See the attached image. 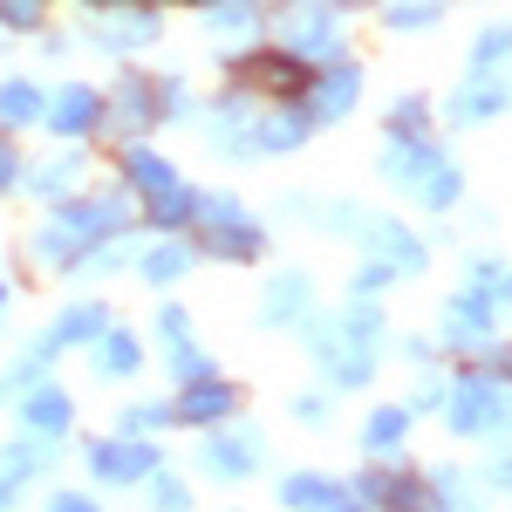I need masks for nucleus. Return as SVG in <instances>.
<instances>
[{
    "instance_id": "b1692460",
    "label": "nucleus",
    "mask_w": 512,
    "mask_h": 512,
    "mask_svg": "<svg viewBox=\"0 0 512 512\" xmlns=\"http://www.w3.org/2000/svg\"><path fill=\"white\" fill-rule=\"evenodd\" d=\"M390 21H403V28H417V21H431V0H403V7H390Z\"/></svg>"
},
{
    "instance_id": "a211bd4d",
    "label": "nucleus",
    "mask_w": 512,
    "mask_h": 512,
    "mask_svg": "<svg viewBox=\"0 0 512 512\" xmlns=\"http://www.w3.org/2000/svg\"><path fill=\"white\" fill-rule=\"evenodd\" d=\"M280 499H287V506H328V485H321V478H294Z\"/></svg>"
},
{
    "instance_id": "39448f33",
    "label": "nucleus",
    "mask_w": 512,
    "mask_h": 512,
    "mask_svg": "<svg viewBox=\"0 0 512 512\" xmlns=\"http://www.w3.org/2000/svg\"><path fill=\"white\" fill-rule=\"evenodd\" d=\"M233 410V390H219V383H198L185 403H178V417H198V424H212V417H226Z\"/></svg>"
},
{
    "instance_id": "ddd939ff",
    "label": "nucleus",
    "mask_w": 512,
    "mask_h": 512,
    "mask_svg": "<svg viewBox=\"0 0 512 512\" xmlns=\"http://www.w3.org/2000/svg\"><path fill=\"white\" fill-rule=\"evenodd\" d=\"M130 171H137V185H151V192H171V185H178V178H171L151 151H130Z\"/></svg>"
},
{
    "instance_id": "393cba45",
    "label": "nucleus",
    "mask_w": 512,
    "mask_h": 512,
    "mask_svg": "<svg viewBox=\"0 0 512 512\" xmlns=\"http://www.w3.org/2000/svg\"><path fill=\"white\" fill-rule=\"evenodd\" d=\"M62 178H76V158H55V164H48V171H41V192H55Z\"/></svg>"
},
{
    "instance_id": "a878e982",
    "label": "nucleus",
    "mask_w": 512,
    "mask_h": 512,
    "mask_svg": "<svg viewBox=\"0 0 512 512\" xmlns=\"http://www.w3.org/2000/svg\"><path fill=\"white\" fill-rule=\"evenodd\" d=\"M0 14L7 21H35V0H0Z\"/></svg>"
},
{
    "instance_id": "7ed1b4c3",
    "label": "nucleus",
    "mask_w": 512,
    "mask_h": 512,
    "mask_svg": "<svg viewBox=\"0 0 512 512\" xmlns=\"http://www.w3.org/2000/svg\"><path fill=\"white\" fill-rule=\"evenodd\" d=\"M158 458L144 451V444H96V472L103 478H137V472H151Z\"/></svg>"
},
{
    "instance_id": "dca6fc26",
    "label": "nucleus",
    "mask_w": 512,
    "mask_h": 512,
    "mask_svg": "<svg viewBox=\"0 0 512 512\" xmlns=\"http://www.w3.org/2000/svg\"><path fill=\"white\" fill-rule=\"evenodd\" d=\"M144 117H151V103H144V82H130V89L117 96V123H130V130H137Z\"/></svg>"
},
{
    "instance_id": "f257e3e1",
    "label": "nucleus",
    "mask_w": 512,
    "mask_h": 512,
    "mask_svg": "<svg viewBox=\"0 0 512 512\" xmlns=\"http://www.w3.org/2000/svg\"><path fill=\"white\" fill-rule=\"evenodd\" d=\"M349 328H355V335H376V315H369V308H355ZM321 349H328V376H335V383H362V376H369V355L342 349V328H321Z\"/></svg>"
},
{
    "instance_id": "f03ea898",
    "label": "nucleus",
    "mask_w": 512,
    "mask_h": 512,
    "mask_svg": "<svg viewBox=\"0 0 512 512\" xmlns=\"http://www.w3.org/2000/svg\"><path fill=\"white\" fill-rule=\"evenodd\" d=\"M205 226H212L219 246H239V253H253V246H260V233L246 226V212H239V205H205Z\"/></svg>"
},
{
    "instance_id": "4be33fe9",
    "label": "nucleus",
    "mask_w": 512,
    "mask_h": 512,
    "mask_svg": "<svg viewBox=\"0 0 512 512\" xmlns=\"http://www.w3.org/2000/svg\"><path fill=\"white\" fill-rule=\"evenodd\" d=\"M212 21H219V28H246V21H253V7H246V0H219V7H212Z\"/></svg>"
},
{
    "instance_id": "5701e85b",
    "label": "nucleus",
    "mask_w": 512,
    "mask_h": 512,
    "mask_svg": "<svg viewBox=\"0 0 512 512\" xmlns=\"http://www.w3.org/2000/svg\"><path fill=\"white\" fill-rule=\"evenodd\" d=\"M301 294H308V280H280V287H274V315H294Z\"/></svg>"
},
{
    "instance_id": "c85d7f7f",
    "label": "nucleus",
    "mask_w": 512,
    "mask_h": 512,
    "mask_svg": "<svg viewBox=\"0 0 512 512\" xmlns=\"http://www.w3.org/2000/svg\"><path fill=\"white\" fill-rule=\"evenodd\" d=\"M328 512H355V506H328Z\"/></svg>"
},
{
    "instance_id": "0eeeda50",
    "label": "nucleus",
    "mask_w": 512,
    "mask_h": 512,
    "mask_svg": "<svg viewBox=\"0 0 512 512\" xmlns=\"http://www.w3.org/2000/svg\"><path fill=\"white\" fill-rule=\"evenodd\" d=\"M506 96H512V89H499V82H478L472 96H458V103H451V117H458V123H472V117H492V110H499Z\"/></svg>"
},
{
    "instance_id": "412c9836",
    "label": "nucleus",
    "mask_w": 512,
    "mask_h": 512,
    "mask_svg": "<svg viewBox=\"0 0 512 512\" xmlns=\"http://www.w3.org/2000/svg\"><path fill=\"white\" fill-rule=\"evenodd\" d=\"M396 437H403V410H383V417L369 424V444H376V451H390Z\"/></svg>"
},
{
    "instance_id": "9d476101",
    "label": "nucleus",
    "mask_w": 512,
    "mask_h": 512,
    "mask_svg": "<svg viewBox=\"0 0 512 512\" xmlns=\"http://www.w3.org/2000/svg\"><path fill=\"white\" fill-rule=\"evenodd\" d=\"M0 117H7V123H28V117H41V96L28 89V82H7V89H0Z\"/></svg>"
},
{
    "instance_id": "6ab92c4d",
    "label": "nucleus",
    "mask_w": 512,
    "mask_h": 512,
    "mask_svg": "<svg viewBox=\"0 0 512 512\" xmlns=\"http://www.w3.org/2000/svg\"><path fill=\"white\" fill-rule=\"evenodd\" d=\"M89 335H103V315H96V308H82V315L62 321V342H89Z\"/></svg>"
},
{
    "instance_id": "f3484780",
    "label": "nucleus",
    "mask_w": 512,
    "mask_h": 512,
    "mask_svg": "<svg viewBox=\"0 0 512 512\" xmlns=\"http://www.w3.org/2000/svg\"><path fill=\"white\" fill-rule=\"evenodd\" d=\"M294 137H301V117H274V123H260V144H267V151H287Z\"/></svg>"
},
{
    "instance_id": "2eb2a0df",
    "label": "nucleus",
    "mask_w": 512,
    "mask_h": 512,
    "mask_svg": "<svg viewBox=\"0 0 512 512\" xmlns=\"http://www.w3.org/2000/svg\"><path fill=\"white\" fill-rule=\"evenodd\" d=\"M151 212H158L164 226H178V219H192V192H185V185H171V192H158Z\"/></svg>"
},
{
    "instance_id": "9b49d317",
    "label": "nucleus",
    "mask_w": 512,
    "mask_h": 512,
    "mask_svg": "<svg viewBox=\"0 0 512 512\" xmlns=\"http://www.w3.org/2000/svg\"><path fill=\"white\" fill-rule=\"evenodd\" d=\"M485 410H492V390H485V383H465V390H458V431H478Z\"/></svg>"
},
{
    "instance_id": "20e7f679",
    "label": "nucleus",
    "mask_w": 512,
    "mask_h": 512,
    "mask_svg": "<svg viewBox=\"0 0 512 512\" xmlns=\"http://www.w3.org/2000/svg\"><path fill=\"white\" fill-rule=\"evenodd\" d=\"M205 465H212V472H226V478H239L246 465H253V437H212Z\"/></svg>"
},
{
    "instance_id": "bb28decb",
    "label": "nucleus",
    "mask_w": 512,
    "mask_h": 512,
    "mask_svg": "<svg viewBox=\"0 0 512 512\" xmlns=\"http://www.w3.org/2000/svg\"><path fill=\"white\" fill-rule=\"evenodd\" d=\"M55 512H96L89 499H55Z\"/></svg>"
},
{
    "instance_id": "423d86ee",
    "label": "nucleus",
    "mask_w": 512,
    "mask_h": 512,
    "mask_svg": "<svg viewBox=\"0 0 512 512\" xmlns=\"http://www.w3.org/2000/svg\"><path fill=\"white\" fill-rule=\"evenodd\" d=\"M48 117H55V130H89V123H96V96H89V89H69Z\"/></svg>"
},
{
    "instance_id": "cd10ccee",
    "label": "nucleus",
    "mask_w": 512,
    "mask_h": 512,
    "mask_svg": "<svg viewBox=\"0 0 512 512\" xmlns=\"http://www.w3.org/2000/svg\"><path fill=\"white\" fill-rule=\"evenodd\" d=\"M7 178H14V158H7V151H0V185H7Z\"/></svg>"
},
{
    "instance_id": "aec40b11",
    "label": "nucleus",
    "mask_w": 512,
    "mask_h": 512,
    "mask_svg": "<svg viewBox=\"0 0 512 512\" xmlns=\"http://www.w3.org/2000/svg\"><path fill=\"white\" fill-rule=\"evenodd\" d=\"M103 369H137V342L130 335H110L103 342Z\"/></svg>"
},
{
    "instance_id": "1a4fd4ad",
    "label": "nucleus",
    "mask_w": 512,
    "mask_h": 512,
    "mask_svg": "<svg viewBox=\"0 0 512 512\" xmlns=\"http://www.w3.org/2000/svg\"><path fill=\"white\" fill-rule=\"evenodd\" d=\"M485 321H492V308H485L478 294H465V301H458V315H451V342H478V335H485Z\"/></svg>"
},
{
    "instance_id": "4468645a",
    "label": "nucleus",
    "mask_w": 512,
    "mask_h": 512,
    "mask_svg": "<svg viewBox=\"0 0 512 512\" xmlns=\"http://www.w3.org/2000/svg\"><path fill=\"white\" fill-rule=\"evenodd\" d=\"M185 260H192L185 246H158V253L144 260V274H151V280H171V274H185Z\"/></svg>"
},
{
    "instance_id": "6e6552de",
    "label": "nucleus",
    "mask_w": 512,
    "mask_h": 512,
    "mask_svg": "<svg viewBox=\"0 0 512 512\" xmlns=\"http://www.w3.org/2000/svg\"><path fill=\"white\" fill-rule=\"evenodd\" d=\"M355 103V69H342V76H328L321 82V96H315V117H342Z\"/></svg>"
},
{
    "instance_id": "f8f14e48",
    "label": "nucleus",
    "mask_w": 512,
    "mask_h": 512,
    "mask_svg": "<svg viewBox=\"0 0 512 512\" xmlns=\"http://www.w3.org/2000/svg\"><path fill=\"white\" fill-rule=\"evenodd\" d=\"M28 424H35V431H62V424H69V403H62L55 390L35 396V403H28Z\"/></svg>"
}]
</instances>
